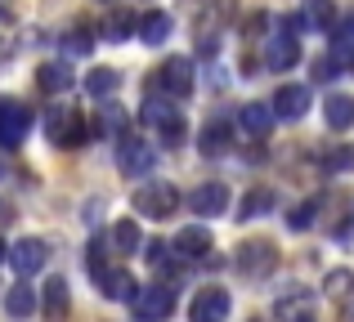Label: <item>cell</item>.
<instances>
[{"mask_svg":"<svg viewBox=\"0 0 354 322\" xmlns=\"http://www.w3.org/2000/svg\"><path fill=\"white\" fill-rule=\"evenodd\" d=\"M117 85H121V72L113 68H95V72H86V90L95 99H113L117 94Z\"/></svg>","mask_w":354,"mask_h":322,"instance_id":"cell-22","label":"cell"},{"mask_svg":"<svg viewBox=\"0 0 354 322\" xmlns=\"http://www.w3.org/2000/svg\"><path fill=\"white\" fill-rule=\"evenodd\" d=\"M36 85L50 90V94H63V90L77 85V72H72L68 63H45V68L36 72Z\"/></svg>","mask_w":354,"mask_h":322,"instance_id":"cell-17","label":"cell"},{"mask_svg":"<svg viewBox=\"0 0 354 322\" xmlns=\"http://www.w3.org/2000/svg\"><path fill=\"white\" fill-rule=\"evenodd\" d=\"M274 117L278 121H301L305 112H310V85H278V94H274Z\"/></svg>","mask_w":354,"mask_h":322,"instance_id":"cell-11","label":"cell"},{"mask_svg":"<svg viewBox=\"0 0 354 322\" xmlns=\"http://www.w3.org/2000/svg\"><path fill=\"white\" fill-rule=\"evenodd\" d=\"M229 291L225 287H202L198 296H193V305H189V318L193 322H225V314H229Z\"/></svg>","mask_w":354,"mask_h":322,"instance_id":"cell-9","label":"cell"},{"mask_svg":"<svg viewBox=\"0 0 354 322\" xmlns=\"http://www.w3.org/2000/svg\"><path fill=\"white\" fill-rule=\"evenodd\" d=\"M220 152H229V125L207 121V130H202V157H220Z\"/></svg>","mask_w":354,"mask_h":322,"instance_id":"cell-26","label":"cell"},{"mask_svg":"<svg viewBox=\"0 0 354 322\" xmlns=\"http://www.w3.org/2000/svg\"><path fill=\"white\" fill-rule=\"evenodd\" d=\"M108 246H104V237H95V242H90V278H95L99 282V287H104V282H108V273H113V269H108Z\"/></svg>","mask_w":354,"mask_h":322,"instance_id":"cell-30","label":"cell"},{"mask_svg":"<svg viewBox=\"0 0 354 322\" xmlns=\"http://www.w3.org/2000/svg\"><path fill=\"white\" fill-rule=\"evenodd\" d=\"M251 322H256V318H251Z\"/></svg>","mask_w":354,"mask_h":322,"instance_id":"cell-42","label":"cell"},{"mask_svg":"<svg viewBox=\"0 0 354 322\" xmlns=\"http://www.w3.org/2000/svg\"><path fill=\"white\" fill-rule=\"evenodd\" d=\"M305 322H314V318H305Z\"/></svg>","mask_w":354,"mask_h":322,"instance_id":"cell-41","label":"cell"},{"mask_svg":"<svg viewBox=\"0 0 354 322\" xmlns=\"http://www.w3.org/2000/svg\"><path fill=\"white\" fill-rule=\"evenodd\" d=\"M332 18H337V5L332 0H301V23L310 32H328Z\"/></svg>","mask_w":354,"mask_h":322,"instance_id":"cell-20","label":"cell"},{"mask_svg":"<svg viewBox=\"0 0 354 322\" xmlns=\"http://www.w3.org/2000/svg\"><path fill=\"white\" fill-rule=\"evenodd\" d=\"M238 121H242V130H247L251 139H265V134L274 130L278 117H274V108H269V103H247V108L238 112Z\"/></svg>","mask_w":354,"mask_h":322,"instance_id":"cell-16","label":"cell"},{"mask_svg":"<svg viewBox=\"0 0 354 322\" xmlns=\"http://www.w3.org/2000/svg\"><path fill=\"white\" fill-rule=\"evenodd\" d=\"M113 251H121V255H144V233H139L135 219H117V224H113Z\"/></svg>","mask_w":354,"mask_h":322,"instance_id":"cell-19","label":"cell"},{"mask_svg":"<svg viewBox=\"0 0 354 322\" xmlns=\"http://www.w3.org/2000/svg\"><path fill=\"white\" fill-rule=\"evenodd\" d=\"M32 130V108L18 103V99H5L0 103V148H18Z\"/></svg>","mask_w":354,"mask_h":322,"instance_id":"cell-6","label":"cell"},{"mask_svg":"<svg viewBox=\"0 0 354 322\" xmlns=\"http://www.w3.org/2000/svg\"><path fill=\"white\" fill-rule=\"evenodd\" d=\"M0 174H5V170H0Z\"/></svg>","mask_w":354,"mask_h":322,"instance_id":"cell-43","label":"cell"},{"mask_svg":"<svg viewBox=\"0 0 354 322\" xmlns=\"http://www.w3.org/2000/svg\"><path fill=\"white\" fill-rule=\"evenodd\" d=\"M323 121H328V130H350V125H354V99L350 94H328V103H323Z\"/></svg>","mask_w":354,"mask_h":322,"instance_id":"cell-18","label":"cell"},{"mask_svg":"<svg viewBox=\"0 0 354 322\" xmlns=\"http://www.w3.org/2000/svg\"><path fill=\"white\" fill-rule=\"evenodd\" d=\"M314 210H319V201H305V206H296L292 215H287V228H292V233H305V228H314Z\"/></svg>","mask_w":354,"mask_h":322,"instance_id":"cell-34","label":"cell"},{"mask_svg":"<svg viewBox=\"0 0 354 322\" xmlns=\"http://www.w3.org/2000/svg\"><path fill=\"white\" fill-rule=\"evenodd\" d=\"M332 54H337V63L346 72H354V18H346L337 32V45H332Z\"/></svg>","mask_w":354,"mask_h":322,"instance_id":"cell-28","label":"cell"},{"mask_svg":"<svg viewBox=\"0 0 354 322\" xmlns=\"http://www.w3.org/2000/svg\"><path fill=\"white\" fill-rule=\"evenodd\" d=\"M130 309H135L139 322H162V318H171V309H175V291L171 287H139V296L130 300Z\"/></svg>","mask_w":354,"mask_h":322,"instance_id":"cell-7","label":"cell"},{"mask_svg":"<svg viewBox=\"0 0 354 322\" xmlns=\"http://www.w3.org/2000/svg\"><path fill=\"white\" fill-rule=\"evenodd\" d=\"M45 139H50L54 148H81V143L90 139L86 117H81L77 108H50V112H45Z\"/></svg>","mask_w":354,"mask_h":322,"instance_id":"cell-2","label":"cell"},{"mask_svg":"<svg viewBox=\"0 0 354 322\" xmlns=\"http://www.w3.org/2000/svg\"><path fill=\"white\" fill-rule=\"evenodd\" d=\"M193 85H198V77H193V63L184 59V54H175V59H166L162 68H157V90H162L166 99H189Z\"/></svg>","mask_w":354,"mask_h":322,"instance_id":"cell-5","label":"cell"},{"mask_svg":"<svg viewBox=\"0 0 354 322\" xmlns=\"http://www.w3.org/2000/svg\"><path fill=\"white\" fill-rule=\"evenodd\" d=\"M310 309H314V296H310V291H292V296H283L274 305V314L283 318V322H305V318H310Z\"/></svg>","mask_w":354,"mask_h":322,"instance_id":"cell-21","label":"cell"},{"mask_svg":"<svg viewBox=\"0 0 354 322\" xmlns=\"http://www.w3.org/2000/svg\"><path fill=\"white\" fill-rule=\"evenodd\" d=\"M41 314L50 318V322L68 318V278H45V287H41Z\"/></svg>","mask_w":354,"mask_h":322,"instance_id":"cell-15","label":"cell"},{"mask_svg":"<svg viewBox=\"0 0 354 322\" xmlns=\"http://www.w3.org/2000/svg\"><path fill=\"white\" fill-rule=\"evenodd\" d=\"M104 32H108V41H126L130 32H139V23H135V18L126 14V9H117V14H113V18L104 23Z\"/></svg>","mask_w":354,"mask_h":322,"instance_id":"cell-31","label":"cell"},{"mask_svg":"<svg viewBox=\"0 0 354 322\" xmlns=\"http://www.w3.org/2000/svg\"><path fill=\"white\" fill-rule=\"evenodd\" d=\"M5 309H9L14 318H32L36 309H41V300H36V291H32V287H9Z\"/></svg>","mask_w":354,"mask_h":322,"instance_id":"cell-25","label":"cell"},{"mask_svg":"<svg viewBox=\"0 0 354 322\" xmlns=\"http://www.w3.org/2000/svg\"><path fill=\"white\" fill-rule=\"evenodd\" d=\"M135 210L139 215H148V219H171L175 210H180V188L175 183H166V179H148V183H139L135 188Z\"/></svg>","mask_w":354,"mask_h":322,"instance_id":"cell-1","label":"cell"},{"mask_svg":"<svg viewBox=\"0 0 354 322\" xmlns=\"http://www.w3.org/2000/svg\"><path fill=\"white\" fill-rule=\"evenodd\" d=\"M166 36H171V18H166V14L153 9V14L139 18V41H144V45H162Z\"/></svg>","mask_w":354,"mask_h":322,"instance_id":"cell-24","label":"cell"},{"mask_svg":"<svg viewBox=\"0 0 354 322\" xmlns=\"http://www.w3.org/2000/svg\"><path fill=\"white\" fill-rule=\"evenodd\" d=\"M211 251H216V242H211V228L189 224V228H180V233H175V255H180V260H207Z\"/></svg>","mask_w":354,"mask_h":322,"instance_id":"cell-14","label":"cell"},{"mask_svg":"<svg viewBox=\"0 0 354 322\" xmlns=\"http://www.w3.org/2000/svg\"><path fill=\"white\" fill-rule=\"evenodd\" d=\"M144 255H148V264H157V269H175L171 246H166V242H148V246H144Z\"/></svg>","mask_w":354,"mask_h":322,"instance_id":"cell-35","label":"cell"},{"mask_svg":"<svg viewBox=\"0 0 354 322\" xmlns=\"http://www.w3.org/2000/svg\"><path fill=\"white\" fill-rule=\"evenodd\" d=\"M350 161H354V152L341 148V152H332V157H328V170H341V165H350Z\"/></svg>","mask_w":354,"mask_h":322,"instance_id":"cell-37","label":"cell"},{"mask_svg":"<svg viewBox=\"0 0 354 322\" xmlns=\"http://www.w3.org/2000/svg\"><path fill=\"white\" fill-rule=\"evenodd\" d=\"M117 165L126 179H148V170L157 165V152L148 139H135V134H121L117 139Z\"/></svg>","mask_w":354,"mask_h":322,"instance_id":"cell-4","label":"cell"},{"mask_svg":"<svg viewBox=\"0 0 354 322\" xmlns=\"http://www.w3.org/2000/svg\"><path fill=\"white\" fill-rule=\"evenodd\" d=\"M265 59H269V68H274V72H292L296 63H301V41L292 36V27H283L278 36H269Z\"/></svg>","mask_w":354,"mask_h":322,"instance_id":"cell-12","label":"cell"},{"mask_svg":"<svg viewBox=\"0 0 354 322\" xmlns=\"http://www.w3.org/2000/svg\"><path fill=\"white\" fill-rule=\"evenodd\" d=\"M63 50H68V54H90V50H95V36H90V27L77 23V27L68 32V41H63Z\"/></svg>","mask_w":354,"mask_h":322,"instance_id":"cell-33","label":"cell"},{"mask_svg":"<svg viewBox=\"0 0 354 322\" xmlns=\"http://www.w3.org/2000/svg\"><path fill=\"white\" fill-rule=\"evenodd\" d=\"M323 287H328V296H332V300H350L354 273H350V269H332V273H328V282H323Z\"/></svg>","mask_w":354,"mask_h":322,"instance_id":"cell-32","label":"cell"},{"mask_svg":"<svg viewBox=\"0 0 354 322\" xmlns=\"http://www.w3.org/2000/svg\"><path fill=\"white\" fill-rule=\"evenodd\" d=\"M9 14H14V9H9V0H0V23H5Z\"/></svg>","mask_w":354,"mask_h":322,"instance_id":"cell-39","label":"cell"},{"mask_svg":"<svg viewBox=\"0 0 354 322\" xmlns=\"http://www.w3.org/2000/svg\"><path fill=\"white\" fill-rule=\"evenodd\" d=\"M274 264H278V251H274V242H242L238 246V273L242 278H265V273H274Z\"/></svg>","mask_w":354,"mask_h":322,"instance_id":"cell-8","label":"cell"},{"mask_svg":"<svg viewBox=\"0 0 354 322\" xmlns=\"http://www.w3.org/2000/svg\"><path fill=\"white\" fill-rule=\"evenodd\" d=\"M341 63H337V54H323V59H314V77L319 81H332V77H341Z\"/></svg>","mask_w":354,"mask_h":322,"instance_id":"cell-36","label":"cell"},{"mask_svg":"<svg viewBox=\"0 0 354 322\" xmlns=\"http://www.w3.org/2000/svg\"><path fill=\"white\" fill-rule=\"evenodd\" d=\"M95 134H99V139H108V134H126V108H117V103L99 108V125H95Z\"/></svg>","mask_w":354,"mask_h":322,"instance_id":"cell-27","label":"cell"},{"mask_svg":"<svg viewBox=\"0 0 354 322\" xmlns=\"http://www.w3.org/2000/svg\"><path fill=\"white\" fill-rule=\"evenodd\" d=\"M9 251H14V246H5V237H0V264L9 260Z\"/></svg>","mask_w":354,"mask_h":322,"instance_id":"cell-38","label":"cell"},{"mask_svg":"<svg viewBox=\"0 0 354 322\" xmlns=\"http://www.w3.org/2000/svg\"><path fill=\"white\" fill-rule=\"evenodd\" d=\"M9 264H14V273L32 278V273H41L45 264H50V246H45L41 237H23V242H14V251H9Z\"/></svg>","mask_w":354,"mask_h":322,"instance_id":"cell-10","label":"cell"},{"mask_svg":"<svg viewBox=\"0 0 354 322\" xmlns=\"http://www.w3.org/2000/svg\"><path fill=\"white\" fill-rule=\"evenodd\" d=\"M346 318H350V322H354V296H350V300H346Z\"/></svg>","mask_w":354,"mask_h":322,"instance_id":"cell-40","label":"cell"},{"mask_svg":"<svg viewBox=\"0 0 354 322\" xmlns=\"http://www.w3.org/2000/svg\"><path fill=\"white\" fill-rule=\"evenodd\" d=\"M144 121L162 143H184V112L175 108V99H144Z\"/></svg>","mask_w":354,"mask_h":322,"instance_id":"cell-3","label":"cell"},{"mask_svg":"<svg viewBox=\"0 0 354 322\" xmlns=\"http://www.w3.org/2000/svg\"><path fill=\"white\" fill-rule=\"evenodd\" d=\"M99 291H104L108 300H135V296H139V282L130 278L126 269H113V273H108V282H104Z\"/></svg>","mask_w":354,"mask_h":322,"instance_id":"cell-23","label":"cell"},{"mask_svg":"<svg viewBox=\"0 0 354 322\" xmlns=\"http://www.w3.org/2000/svg\"><path fill=\"white\" fill-rule=\"evenodd\" d=\"M269 206H274V192L269 188H251L247 197H242V206H238V219H256V215H265Z\"/></svg>","mask_w":354,"mask_h":322,"instance_id":"cell-29","label":"cell"},{"mask_svg":"<svg viewBox=\"0 0 354 322\" xmlns=\"http://www.w3.org/2000/svg\"><path fill=\"white\" fill-rule=\"evenodd\" d=\"M229 201H234V197H229V188H225V183H202V188H193L189 192V210H193V215H225V210H229Z\"/></svg>","mask_w":354,"mask_h":322,"instance_id":"cell-13","label":"cell"}]
</instances>
